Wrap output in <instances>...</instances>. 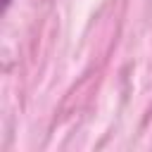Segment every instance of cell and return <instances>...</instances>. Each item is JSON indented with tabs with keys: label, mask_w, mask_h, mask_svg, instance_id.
I'll return each instance as SVG.
<instances>
[{
	"label": "cell",
	"mask_w": 152,
	"mask_h": 152,
	"mask_svg": "<svg viewBox=\"0 0 152 152\" xmlns=\"http://www.w3.org/2000/svg\"><path fill=\"white\" fill-rule=\"evenodd\" d=\"M10 5H12V0H2V12H7V10H10Z\"/></svg>",
	"instance_id": "obj_1"
}]
</instances>
